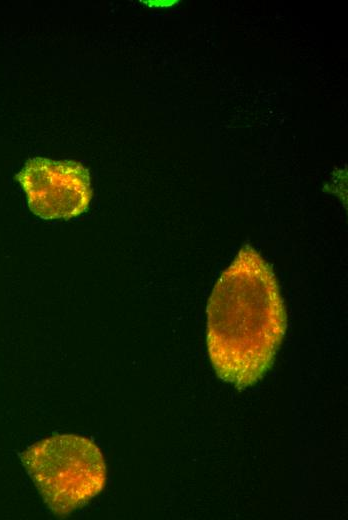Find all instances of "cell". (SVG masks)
<instances>
[{
    "mask_svg": "<svg viewBox=\"0 0 348 520\" xmlns=\"http://www.w3.org/2000/svg\"><path fill=\"white\" fill-rule=\"evenodd\" d=\"M286 311L271 266L244 245L215 284L207 305V350L218 377L238 390L271 367Z\"/></svg>",
    "mask_w": 348,
    "mask_h": 520,
    "instance_id": "1",
    "label": "cell"
},
{
    "mask_svg": "<svg viewBox=\"0 0 348 520\" xmlns=\"http://www.w3.org/2000/svg\"><path fill=\"white\" fill-rule=\"evenodd\" d=\"M49 509L67 515L98 495L107 478L100 449L86 437L63 434L43 439L21 455Z\"/></svg>",
    "mask_w": 348,
    "mask_h": 520,
    "instance_id": "2",
    "label": "cell"
},
{
    "mask_svg": "<svg viewBox=\"0 0 348 520\" xmlns=\"http://www.w3.org/2000/svg\"><path fill=\"white\" fill-rule=\"evenodd\" d=\"M16 179L29 209L43 220L77 217L88 210L93 196L88 169L75 161L30 158Z\"/></svg>",
    "mask_w": 348,
    "mask_h": 520,
    "instance_id": "3",
    "label": "cell"
},
{
    "mask_svg": "<svg viewBox=\"0 0 348 520\" xmlns=\"http://www.w3.org/2000/svg\"><path fill=\"white\" fill-rule=\"evenodd\" d=\"M142 2L149 7H171L179 3L178 0H145Z\"/></svg>",
    "mask_w": 348,
    "mask_h": 520,
    "instance_id": "4",
    "label": "cell"
}]
</instances>
